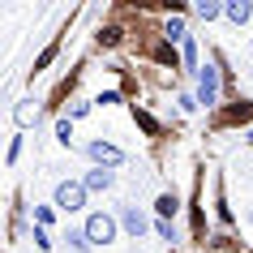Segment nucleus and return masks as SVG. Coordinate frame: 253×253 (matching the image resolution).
<instances>
[{"label": "nucleus", "instance_id": "1", "mask_svg": "<svg viewBox=\"0 0 253 253\" xmlns=\"http://www.w3.org/2000/svg\"><path fill=\"white\" fill-rule=\"evenodd\" d=\"M82 232H86V240H90V245H112V240H116V219H112V214H103V211H94L90 219H86V227H82Z\"/></svg>", "mask_w": 253, "mask_h": 253}, {"label": "nucleus", "instance_id": "2", "mask_svg": "<svg viewBox=\"0 0 253 253\" xmlns=\"http://www.w3.org/2000/svg\"><path fill=\"white\" fill-rule=\"evenodd\" d=\"M56 206H60V211H82V206H86V185H82V180H65V185H56Z\"/></svg>", "mask_w": 253, "mask_h": 253}, {"label": "nucleus", "instance_id": "3", "mask_svg": "<svg viewBox=\"0 0 253 253\" xmlns=\"http://www.w3.org/2000/svg\"><path fill=\"white\" fill-rule=\"evenodd\" d=\"M198 103H206V107L219 103V69H214V65H202L198 69Z\"/></svg>", "mask_w": 253, "mask_h": 253}, {"label": "nucleus", "instance_id": "4", "mask_svg": "<svg viewBox=\"0 0 253 253\" xmlns=\"http://www.w3.org/2000/svg\"><path fill=\"white\" fill-rule=\"evenodd\" d=\"M86 155H90L99 168H116V163H125V150L112 146V142H90V146H86Z\"/></svg>", "mask_w": 253, "mask_h": 253}, {"label": "nucleus", "instance_id": "5", "mask_svg": "<svg viewBox=\"0 0 253 253\" xmlns=\"http://www.w3.org/2000/svg\"><path fill=\"white\" fill-rule=\"evenodd\" d=\"M120 223H125V232H129V236H146V214H142V211H137V206H125V211H120Z\"/></svg>", "mask_w": 253, "mask_h": 253}, {"label": "nucleus", "instance_id": "6", "mask_svg": "<svg viewBox=\"0 0 253 253\" xmlns=\"http://www.w3.org/2000/svg\"><path fill=\"white\" fill-rule=\"evenodd\" d=\"M86 193H107L112 189V172H103V168H94V172H86Z\"/></svg>", "mask_w": 253, "mask_h": 253}, {"label": "nucleus", "instance_id": "7", "mask_svg": "<svg viewBox=\"0 0 253 253\" xmlns=\"http://www.w3.org/2000/svg\"><path fill=\"white\" fill-rule=\"evenodd\" d=\"M223 13H227V22L245 26V22L253 17V4H249V0H232V4H223Z\"/></svg>", "mask_w": 253, "mask_h": 253}, {"label": "nucleus", "instance_id": "8", "mask_svg": "<svg viewBox=\"0 0 253 253\" xmlns=\"http://www.w3.org/2000/svg\"><path fill=\"white\" fill-rule=\"evenodd\" d=\"M13 120L22 125V129H26V125H35V120H39V103H35V99H22V103L13 107Z\"/></svg>", "mask_w": 253, "mask_h": 253}, {"label": "nucleus", "instance_id": "9", "mask_svg": "<svg viewBox=\"0 0 253 253\" xmlns=\"http://www.w3.org/2000/svg\"><path fill=\"white\" fill-rule=\"evenodd\" d=\"M193 13H198L202 22H214V17L223 13V4H214V0H198V4H193Z\"/></svg>", "mask_w": 253, "mask_h": 253}, {"label": "nucleus", "instance_id": "10", "mask_svg": "<svg viewBox=\"0 0 253 253\" xmlns=\"http://www.w3.org/2000/svg\"><path fill=\"white\" fill-rule=\"evenodd\" d=\"M163 35H168V43H180V39H189V35H185V17H168Z\"/></svg>", "mask_w": 253, "mask_h": 253}, {"label": "nucleus", "instance_id": "11", "mask_svg": "<svg viewBox=\"0 0 253 253\" xmlns=\"http://www.w3.org/2000/svg\"><path fill=\"white\" fill-rule=\"evenodd\" d=\"M159 214H163V219H172V214H176V198H172V193H163V198H159Z\"/></svg>", "mask_w": 253, "mask_h": 253}, {"label": "nucleus", "instance_id": "12", "mask_svg": "<svg viewBox=\"0 0 253 253\" xmlns=\"http://www.w3.org/2000/svg\"><path fill=\"white\" fill-rule=\"evenodd\" d=\"M69 245H73L78 253H86V249H90V240H86V232H69Z\"/></svg>", "mask_w": 253, "mask_h": 253}, {"label": "nucleus", "instance_id": "13", "mask_svg": "<svg viewBox=\"0 0 253 253\" xmlns=\"http://www.w3.org/2000/svg\"><path fill=\"white\" fill-rule=\"evenodd\" d=\"M185 65H189V69H202V65H198V47H193V39H185Z\"/></svg>", "mask_w": 253, "mask_h": 253}, {"label": "nucleus", "instance_id": "14", "mask_svg": "<svg viewBox=\"0 0 253 253\" xmlns=\"http://www.w3.org/2000/svg\"><path fill=\"white\" fill-rule=\"evenodd\" d=\"M56 137L69 146V142H73V125H69V120H60V125H56Z\"/></svg>", "mask_w": 253, "mask_h": 253}, {"label": "nucleus", "instance_id": "15", "mask_svg": "<svg viewBox=\"0 0 253 253\" xmlns=\"http://www.w3.org/2000/svg\"><path fill=\"white\" fill-rule=\"evenodd\" d=\"M35 223L47 227V223H52V211H47V206H39V211H35Z\"/></svg>", "mask_w": 253, "mask_h": 253}, {"label": "nucleus", "instance_id": "16", "mask_svg": "<svg viewBox=\"0 0 253 253\" xmlns=\"http://www.w3.org/2000/svg\"><path fill=\"white\" fill-rule=\"evenodd\" d=\"M35 245H39V249H52V240H47V232H43V227H35Z\"/></svg>", "mask_w": 253, "mask_h": 253}, {"label": "nucleus", "instance_id": "17", "mask_svg": "<svg viewBox=\"0 0 253 253\" xmlns=\"http://www.w3.org/2000/svg\"><path fill=\"white\" fill-rule=\"evenodd\" d=\"M159 236H163V240H176V232H172V223H168V219H159Z\"/></svg>", "mask_w": 253, "mask_h": 253}, {"label": "nucleus", "instance_id": "18", "mask_svg": "<svg viewBox=\"0 0 253 253\" xmlns=\"http://www.w3.org/2000/svg\"><path fill=\"white\" fill-rule=\"evenodd\" d=\"M249 142H253V129H249Z\"/></svg>", "mask_w": 253, "mask_h": 253}, {"label": "nucleus", "instance_id": "19", "mask_svg": "<svg viewBox=\"0 0 253 253\" xmlns=\"http://www.w3.org/2000/svg\"><path fill=\"white\" fill-rule=\"evenodd\" d=\"M249 219H253V211H249Z\"/></svg>", "mask_w": 253, "mask_h": 253}]
</instances>
